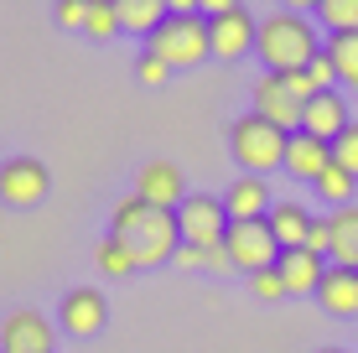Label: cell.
Instances as JSON below:
<instances>
[{
    "mask_svg": "<svg viewBox=\"0 0 358 353\" xmlns=\"http://www.w3.org/2000/svg\"><path fill=\"white\" fill-rule=\"evenodd\" d=\"M57 317H63V333H73V338H94L99 327L109 322L104 291H94V286H73V291H63V307H57Z\"/></svg>",
    "mask_w": 358,
    "mask_h": 353,
    "instance_id": "cell-12",
    "label": "cell"
},
{
    "mask_svg": "<svg viewBox=\"0 0 358 353\" xmlns=\"http://www.w3.org/2000/svg\"><path fill=\"white\" fill-rule=\"evenodd\" d=\"M145 52H156L171 73H187L213 57V21L203 10H171L162 21V31L145 42Z\"/></svg>",
    "mask_w": 358,
    "mask_h": 353,
    "instance_id": "cell-3",
    "label": "cell"
},
{
    "mask_svg": "<svg viewBox=\"0 0 358 353\" xmlns=\"http://www.w3.org/2000/svg\"><path fill=\"white\" fill-rule=\"evenodd\" d=\"M250 291L260 301H280V296H291L286 281H280V271H260V275H250Z\"/></svg>",
    "mask_w": 358,
    "mask_h": 353,
    "instance_id": "cell-28",
    "label": "cell"
},
{
    "mask_svg": "<svg viewBox=\"0 0 358 353\" xmlns=\"http://www.w3.org/2000/svg\"><path fill=\"white\" fill-rule=\"evenodd\" d=\"M83 36H94V42L120 36V10H115V6H94V10H89V31H83Z\"/></svg>",
    "mask_w": 358,
    "mask_h": 353,
    "instance_id": "cell-26",
    "label": "cell"
},
{
    "mask_svg": "<svg viewBox=\"0 0 358 353\" xmlns=\"http://www.w3.org/2000/svg\"><path fill=\"white\" fill-rule=\"evenodd\" d=\"M109 234H120L130 245L135 254V265H166V260H177V250H182V224H177V213H162V208H151L145 198H135V192H125V198L115 203V213H109Z\"/></svg>",
    "mask_w": 358,
    "mask_h": 353,
    "instance_id": "cell-1",
    "label": "cell"
},
{
    "mask_svg": "<svg viewBox=\"0 0 358 353\" xmlns=\"http://www.w3.org/2000/svg\"><path fill=\"white\" fill-rule=\"evenodd\" d=\"M0 353H52V322L36 307H16L0 322Z\"/></svg>",
    "mask_w": 358,
    "mask_h": 353,
    "instance_id": "cell-11",
    "label": "cell"
},
{
    "mask_svg": "<svg viewBox=\"0 0 358 353\" xmlns=\"http://www.w3.org/2000/svg\"><path fill=\"white\" fill-rule=\"evenodd\" d=\"M177 265H182V271H197V265H208V250H197V245H182V250H177Z\"/></svg>",
    "mask_w": 358,
    "mask_h": 353,
    "instance_id": "cell-31",
    "label": "cell"
},
{
    "mask_svg": "<svg viewBox=\"0 0 358 353\" xmlns=\"http://www.w3.org/2000/svg\"><path fill=\"white\" fill-rule=\"evenodd\" d=\"M115 10H120V31H135V36H145V42H151V36L162 31V21L171 16L166 0H115Z\"/></svg>",
    "mask_w": 358,
    "mask_h": 353,
    "instance_id": "cell-19",
    "label": "cell"
},
{
    "mask_svg": "<svg viewBox=\"0 0 358 353\" xmlns=\"http://www.w3.org/2000/svg\"><path fill=\"white\" fill-rule=\"evenodd\" d=\"M52 192V172L36 156H6L0 161V203L6 208H36Z\"/></svg>",
    "mask_w": 358,
    "mask_h": 353,
    "instance_id": "cell-7",
    "label": "cell"
},
{
    "mask_svg": "<svg viewBox=\"0 0 358 353\" xmlns=\"http://www.w3.org/2000/svg\"><path fill=\"white\" fill-rule=\"evenodd\" d=\"M322 47H327V42H317L312 21H306L301 10L280 6V10H270V16L260 21V42H255V57H260L270 73H296V68L312 63Z\"/></svg>",
    "mask_w": 358,
    "mask_h": 353,
    "instance_id": "cell-2",
    "label": "cell"
},
{
    "mask_svg": "<svg viewBox=\"0 0 358 353\" xmlns=\"http://www.w3.org/2000/svg\"><path fill=\"white\" fill-rule=\"evenodd\" d=\"M317 21L327 27V36H343V31H358V0H317Z\"/></svg>",
    "mask_w": 358,
    "mask_h": 353,
    "instance_id": "cell-24",
    "label": "cell"
},
{
    "mask_svg": "<svg viewBox=\"0 0 358 353\" xmlns=\"http://www.w3.org/2000/svg\"><path fill=\"white\" fill-rule=\"evenodd\" d=\"M306 250L322 254V260H332V218H317L312 234H306Z\"/></svg>",
    "mask_w": 358,
    "mask_h": 353,
    "instance_id": "cell-30",
    "label": "cell"
},
{
    "mask_svg": "<svg viewBox=\"0 0 358 353\" xmlns=\"http://www.w3.org/2000/svg\"><path fill=\"white\" fill-rule=\"evenodd\" d=\"M312 224H317V218L306 213L296 198H280L275 213H270V234H275L280 250H306V234H312Z\"/></svg>",
    "mask_w": 358,
    "mask_h": 353,
    "instance_id": "cell-17",
    "label": "cell"
},
{
    "mask_svg": "<svg viewBox=\"0 0 358 353\" xmlns=\"http://www.w3.org/2000/svg\"><path fill=\"white\" fill-rule=\"evenodd\" d=\"M250 99H255V115L270 120L275 130H286V136H296V130H301L306 104L291 94V83L280 78V73H260V78H255V89H250Z\"/></svg>",
    "mask_w": 358,
    "mask_h": 353,
    "instance_id": "cell-8",
    "label": "cell"
},
{
    "mask_svg": "<svg viewBox=\"0 0 358 353\" xmlns=\"http://www.w3.org/2000/svg\"><path fill=\"white\" fill-rule=\"evenodd\" d=\"M275 271H280V281H286L291 296H317L322 281H327V260L312 254V250H286Z\"/></svg>",
    "mask_w": 358,
    "mask_h": 353,
    "instance_id": "cell-16",
    "label": "cell"
},
{
    "mask_svg": "<svg viewBox=\"0 0 358 353\" xmlns=\"http://www.w3.org/2000/svg\"><path fill=\"white\" fill-rule=\"evenodd\" d=\"M177 224H182V245L197 250H218L229 239V208L218 192H187V203L177 208Z\"/></svg>",
    "mask_w": 358,
    "mask_h": 353,
    "instance_id": "cell-5",
    "label": "cell"
},
{
    "mask_svg": "<svg viewBox=\"0 0 358 353\" xmlns=\"http://www.w3.org/2000/svg\"><path fill=\"white\" fill-rule=\"evenodd\" d=\"M224 250H229L234 271H250V275L275 271V265H280V254H286V250L275 245V234H270V218H260V224H229Z\"/></svg>",
    "mask_w": 358,
    "mask_h": 353,
    "instance_id": "cell-6",
    "label": "cell"
},
{
    "mask_svg": "<svg viewBox=\"0 0 358 353\" xmlns=\"http://www.w3.org/2000/svg\"><path fill=\"white\" fill-rule=\"evenodd\" d=\"M327 57H332V68H338V89L358 94V31L327 36Z\"/></svg>",
    "mask_w": 358,
    "mask_h": 353,
    "instance_id": "cell-22",
    "label": "cell"
},
{
    "mask_svg": "<svg viewBox=\"0 0 358 353\" xmlns=\"http://www.w3.org/2000/svg\"><path fill=\"white\" fill-rule=\"evenodd\" d=\"M224 208H229V224H260V218H270V213H275V203H270V177L229 182Z\"/></svg>",
    "mask_w": 358,
    "mask_h": 353,
    "instance_id": "cell-13",
    "label": "cell"
},
{
    "mask_svg": "<svg viewBox=\"0 0 358 353\" xmlns=\"http://www.w3.org/2000/svg\"><path fill=\"white\" fill-rule=\"evenodd\" d=\"M312 192H317V198H327L332 208H348V203L358 198V177H353V172H343V166L332 161L327 172H322V182H317Z\"/></svg>",
    "mask_w": 358,
    "mask_h": 353,
    "instance_id": "cell-23",
    "label": "cell"
},
{
    "mask_svg": "<svg viewBox=\"0 0 358 353\" xmlns=\"http://www.w3.org/2000/svg\"><path fill=\"white\" fill-rule=\"evenodd\" d=\"M208 271H234V260H229V250H224V245L208 250Z\"/></svg>",
    "mask_w": 358,
    "mask_h": 353,
    "instance_id": "cell-32",
    "label": "cell"
},
{
    "mask_svg": "<svg viewBox=\"0 0 358 353\" xmlns=\"http://www.w3.org/2000/svg\"><path fill=\"white\" fill-rule=\"evenodd\" d=\"M255 42H260V21L250 16V6H229L213 21V57L218 63H239L244 52H255Z\"/></svg>",
    "mask_w": 358,
    "mask_h": 353,
    "instance_id": "cell-10",
    "label": "cell"
},
{
    "mask_svg": "<svg viewBox=\"0 0 358 353\" xmlns=\"http://www.w3.org/2000/svg\"><path fill=\"white\" fill-rule=\"evenodd\" d=\"M332 260L327 265H343V271H358V203L348 208H332Z\"/></svg>",
    "mask_w": 358,
    "mask_h": 353,
    "instance_id": "cell-20",
    "label": "cell"
},
{
    "mask_svg": "<svg viewBox=\"0 0 358 353\" xmlns=\"http://www.w3.org/2000/svg\"><path fill=\"white\" fill-rule=\"evenodd\" d=\"M317 353H343V348H317Z\"/></svg>",
    "mask_w": 358,
    "mask_h": 353,
    "instance_id": "cell-33",
    "label": "cell"
},
{
    "mask_svg": "<svg viewBox=\"0 0 358 353\" xmlns=\"http://www.w3.org/2000/svg\"><path fill=\"white\" fill-rule=\"evenodd\" d=\"M89 0H63V6H57V21H63V27H73V31H89Z\"/></svg>",
    "mask_w": 358,
    "mask_h": 353,
    "instance_id": "cell-29",
    "label": "cell"
},
{
    "mask_svg": "<svg viewBox=\"0 0 358 353\" xmlns=\"http://www.w3.org/2000/svg\"><path fill=\"white\" fill-rule=\"evenodd\" d=\"M135 198H145L151 208H162V213H177L182 203H187L182 166L166 161V156H151V161H141V172H135Z\"/></svg>",
    "mask_w": 358,
    "mask_h": 353,
    "instance_id": "cell-9",
    "label": "cell"
},
{
    "mask_svg": "<svg viewBox=\"0 0 358 353\" xmlns=\"http://www.w3.org/2000/svg\"><path fill=\"white\" fill-rule=\"evenodd\" d=\"M353 125V115H348V94L343 89H327V94H317L312 104H306V120H301V130L306 136H317V141H338L343 130Z\"/></svg>",
    "mask_w": 358,
    "mask_h": 353,
    "instance_id": "cell-14",
    "label": "cell"
},
{
    "mask_svg": "<svg viewBox=\"0 0 358 353\" xmlns=\"http://www.w3.org/2000/svg\"><path fill=\"white\" fill-rule=\"evenodd\" d=\"M327 166H332V145H327V141L306 136V130H296V136L286 141V177L312 182V187H317Z\"/></svg>",
    "mask_w": 358,
    "mask_h": 353,
    "instance_id": "cell-15",
    "label": "cell"
},
{
    "mask_svg": "<svg viewBox=\"0 0 358 353\" xmlns=\"http://www.w3.org/2000/svg\"><path fill=\"white\" fill-rule=\"evenodd\" d=\"M286 130H275L270 120H260L250 109V115H239L229 125V151L234 161L244 166V177H270V172H286Z\"/></svg>",
    "mask_w": 358,
    "mask_h": 353,
    "instance_id": "cell-4",
    "label": "cell"
},
{
    "mask_svg": "<svg viewBox=\"0 0 358 353\" xmlns=\"http://www.w3.org/2000/svg\"><path fill=\"white\" fill-rule=\"evenodd\" d=\"M317 301H322L332 317H358V271L327 265V281H322V291H317Z\"/></svg>",
    "mask_w": 358,
    "mask_h": 353,
    "instance_id": "cell-18",
    "label": "cell"
},
{
    "mask_svg": "<svg viewBox=\"0 0 358 353\" xmlns=\"http://www.w3.org/2000/svg\"><path fill=\"white\" fill-rule=\"evenodd\" d=\"M135 78H141L145 89H162V83L171 78V68H166L156 52H141V57H135Z\"/></svg>",
    "mask_w": 358,
    "mask_h": 353,
    "instance_id": "cell-27",
    "label": "cell"
},
{
    "mask_svg": "<svg viewBox=\"0 0 358 353\" xmlns=\"http://www.w3.org/2000/svg\"><path fill=\"white\" fill-rule=\"evenodd\" d=\"M332 161H338L343 172H353V177H358V120H353L348 130H343L338 141H332Z\"/></svg>",
    "mask_w": 358,
    "mask_h": 353,
    "instance_id": "cell-25",
    "label": "cell"
},
{
    "mask_svg": "<svg viewBox=\"0 0 358 353\" xmlns=\"http://www.w3.org/2000/svg\"><path fill=\"white\" fill-rule=\"evenodd\" d=\"M94 265L109 275V281H125V275H135L141 265H135V254H130V245L120 234H109V239H99L94 245Z\"/></svg>",
    "mask_w": 358,
    "mask_h": 353,
    "instance_id": "cell-21",
    "label": "cell"
}]
</instances>
